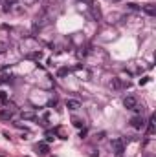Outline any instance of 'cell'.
Here are the masks:
<instances>
[{"label": "cell", "instance_id": "obj_9", "mask_svg": "<svg viewBox=\"0 0 156 157\" xmlns=\"http://www.w3.org/2000/svg\"><path fill=\"white\" fill-rule=\"evenodd\" d=\"M110 88H112V90H121V88H123L121 79H112V80H110Z\"/></svg>", "mask_w": 156, "mask_h": 157}, {"label": "cell", "instance_id": "obj_3", "mask_svg": "<svg viewBox=\"0 0 156 157\" xmlns=\"http://www.w3.org/2000/svg\"><path fill=\"white\" fill-rule=\"evenodd\" d=\"M131 126H132L134 130H143V126H145L143 117H141V115H136V117H132V119H131Z\"/></svg>", "mask_w": 156, "mask_h": 157}, {"label": "cell", "instance_id": "obj_17", "mask_svg": "<svg viewBox=\"0 0 156 157\" xmlns=\"http://www.w3.org/2000/svg\"><path fill=\"white\" fill-rule=\"evenodd\" d=\"M72 122H73V126H77V128H81V126H83V122H81L79 119H73Z\"/></svg>", "mask_w": 156, "mask_h": 157}, {"label": "cell", "instance_id": "obj_10", "mask_svg": "<svg viewBox=\"0 0 156 157\" xmlns=\"http://www.w3.org/2000/svg\"><path fill=\"white\" fill-rule=\"evenodd\" d=\"M92 15H94V18H101V11L97 6H92Z\"/></svg>", "mask_w": 156, "mask_h": 157}, {"label": "cell", "instance_id": "obj_15", "mask_svg": "<svg viewBox=\"0 0 156 157\" xmlns=\"http://www.w3.org/2000/svg\"><path fill=\"white\" fill-rule=\"evenodd\" d=\"M28 57L30 59H40V57H42V53H40V51H33V53H30Z\"/></svg>", "mask_w": 156, "mask_h": 157}, {"label": "cell", "instance_id": "obj_8", "mask_svg": "<svg viewBox=\"0 0 156 157\" xmlns=\"http://www.w3.org/2000/svg\"><path fill=\"white\" fill-rule=\"evenodd\" d=\"M20 119H22V121H35L37 115L33 112H22V113H20Z\"/></svg>", "mask_w": 156, "mask_h": 157}, {"label": "cell", "instance_id": "obj_2", "mask_svg": "<svg viewBox=\"0 0 156 157\" xmlns=\"http://www.w3.org/2000/svg\"><path fill=\"white\" fill-rule=\"evenodd\" d=\"M123 106L127 108V110H134V108L138 106V99L134 97V95H127V97L123 99Z\"/></svg>", "mask_w": 156, "mask_h": 157}, {"label": "cell", "instance_id": "obj_19", "mask_svg": "<svg viewBox=\"0 0 156 157\" xmlns=\"http://www.w3.org/2000/svg\"><path fill=\"white\" fill-rule=\"evenodd\" d=\"M85 135H86V128H83V130H81V132H79V137H81V139H83Z\"/></svg>", "mask_w": 156, "mask_h": 157}, {"label": "cell", "instance_id": "obj_12", "mask_svg": "<svg viewBox=\"0 0 156 157\" xmlns=\"http://www.w3.org/2000/svg\"><path fill=\"white\" fill-rule=\"evenodd\" d=\"M8 51V44L4 42V40H0V55H2V53H6Z\"/></svg>", "mask_w": 156, "mask_h": 157}, {"label": "cell", "instance_id": "obj_14", "mask_svg": "<svg viewBox=\"0 0 156 157\" xmlns=\"http://www.w3.org/2000/svg\"><path fill=\"white\" fill-rule=\"evenodd\" d=\"M53 139H55V130H53V132H48V133H46V141H53Z\"/></svg>", "mask_w": 156, "mask_h": 157}, {"label": "cell", "instance_id": "obj_1", "mask_svg": "<svg viewBox=\"0 0 156 157\" xmlns=\"http://www.w3.org/2000/svg\"><path fill=\"white\" fill-rule=\"evenodd\" d=\"M125 142H127V139H112V148H114V152H116L118 155L119 154H123V150H125Z\"/></svg>", "mask_w": 156, "mask_h": 157}, {"label": "cell", "instance_id": "obj_16", "mask_svg": "<svg viewBox=\"0 0 156 157\" xmlns=\"http://www.w3.org/2000/svg\"><path fill=\"white\" fill-rule=\"evenodd\" d=\"M0 100H8V93H6V91H0Z\"/></svg>", "mask_w": 156, "mask_h": 157}, {"label": "cell", "instance_id": "obj_21", "mask_svg": "<svg viewBox=\"0 0 156 157\" xmlns=\"http://www.w3.org/2000/svg\"><path fill=\"white\" fill-rule=\"evenodd\" d=\"M8 4H17V0H6Z\"/></svg>", "mask_w": 156, "mask_h": 157}, {"label": "cell", "instance_id": "obj_7", "mask_svg": "<svg viewBox=\"0 0 156 157\" xmlns=\"http://www.w3.org/2000/svg\"><path fill=\"white\" fill-rule=\"evenodd\" d=\"M141 9H143V13L145 15H149V17H154L156 15V8L152 4H145V6H141Z\"/></svg>", "mask_w": 156, "mask_h": 157}, {"label": "cell", "instance_id": "obj_22", "mask_svg": "<svg viewBox=\"0 0 156 157\" xmlns=\"http://www.w3.org/2000/svg\"><path fill=\"white\" fill-rule=\"evenodd\" d=\"M83 2H86V4H90V6H92V2H94V0H83Z\"/></svg>", "mask_w": 156, "mask_h": 157}, {"label": "cell", "instance_id": "obj_18", "mask_svg": "<svg viewBox=\"0 0 156 157\" xmlns=\"http://www.w3.org/2000/svg\"><path fill=\"white\" fill-rule=\"evenodd\" d=\"M128 8H131L132 11H136V9H140V6L138 4H128Z\"/></svg>", "mask_w": 156, "mask_h": 157}, {"label": "cell", "instance_id": "obj_5", "mask_svg": "<svg viewBox=\"0 0 156 157\" xmlns=\"http://www.w3.org/2000/svg\"><path fill=\"white\" fill-rule=\"evenodd\" d=\"M0 119L2 121H11L13 119V110H9V108H2V110H0Z\"/></svg>", "mask_w": 156, "mask_h": 157}, {"label": "cell", "instance_id": "obj_4", "mask_svg": "<svg viewBox=\"0 0 156 157\" xmlns=\"http://www.w3.org/2000/svg\"><path fill=\"white\" fill-rule=\"evenodd\" d=\"M35 152H37V155H40V157L48 155V152H50V146H48V142H39V144L35 146Z\"/></svg>", "mask_w": 156, "mask_h": 157}, {"label": "cell", "instance_id": "obj_13", "mask_svg": "<svg viewBox=\"0 0 156 157\" xmlns=\"http://www.w3.org/2000/svg\"><path fill=\"white\" fill-rule=\"evenodd\" d=\"M68 71H70L68 68H61V70L57 71V75H59V77H64V75H68Z\"/></svg>", "mask_w": 156, "mask_h": 157}, {"label": "cell", "instance_id": "obj_6", "mask_svg": "<svg viewBox=\"0 0 156 157\" xmlns=\"http://www.w3.org/2000/svg\"><path fill=\"white\" fill-rule=\"evenodd\" d=\"M66 108L72 110V112H76V110H79V108H81V102L76 100V99H68V100H66Z\"/></svg>", "mask_w": 156, "mask_h": 157}, {"label": "cell", "instance_id": "obj_11", "mask_svg": "<svg viewBox=\"0 0 156 157\" xmlns=\"http://www.w3.org/2000/svg\"><path fill=\"white\" fill-rule=\"evenodd\" d=\"M149 133H152L154 132V117H151V119H149Z\"/></svg>", "mask_w": 156, "mask_h": 157}, {"label": "cell", "instance_id": "obj_20", "mask_svg": "<svg viewBox=\"0 0 156 157\" xmlns=\"http://www.w3.org/2000/svg\"><path fill=\"white\" fill-rule=\"evenodd\" d=\"M147 80H149V77H143V79L140 80V84H147Z\"/></svg>", "mask_w": 156, "mask_h": 157}]
</instances>
